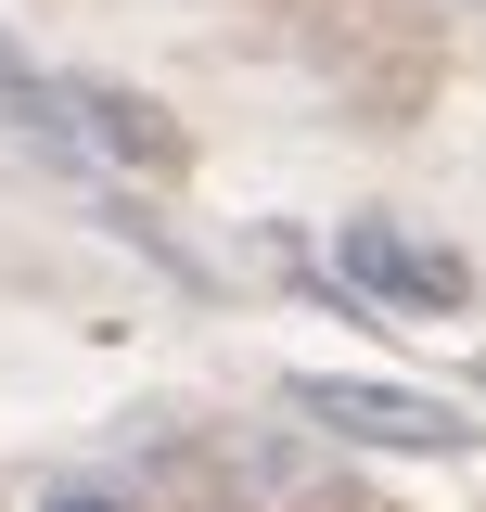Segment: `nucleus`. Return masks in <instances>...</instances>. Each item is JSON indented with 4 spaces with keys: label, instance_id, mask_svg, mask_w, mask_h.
<instances>
[{
    "label": "nucleus",
    "instance_id": "f03ea898",
    "mask_svg": "<svg viewBox=\"0 0 486 512\" xmlns=\"http://www.w3.org/2000/svg\"><path fill=\"white\" fill-rule=\"evenodd\" d=\"M333 269L359 282L371 308H397V320H448L474 295V269L448 244H423V231H397V218H346V231H333Z\"/></svg>",
    "mask_w": 486,
    "mask_h": 512
},
{
    "label": "nucleus",
    "instance_id": "f257e3e1",
    "mask_svg": "<svg viewBox=\"0 0 486 512\" xmlns=\"http://www.w3.org/2000/svg\"><path fill=\"white\" fill-rule=\"evenodd\" d=\"M295 410L346 448H423V461L435 448H474V423L448 397H410V384H371V372H295Z\"/></svg>",
    "mask_w": 486,
    "mask_h": 512
},
{
    "label": "nucleus",
    "instance_id": "39448f33",
    "mask_svg": "<svg viewBox=\"0 0 486 512\" xmlns=\"http://www.w3.org/2000/svg\"><path fill=\"white\" fill-rule=\"evenodd\" d=\"M474 13H486V0H474Z\"/></svg>",
    "mask_w": 486,
    "mask_h": 512
},
{
    "label": "nucleus",
    "instance_id": "7ed1b4c3",
    "mask_svg": "<svg viewBox=\"0 0 486 512\" xmlns=\"http://www.w3.org/2000/svg\"><path fill=\"white\" fill-rule=\"evenodd\" d=\"M52 103L64 141H90L103 167H180V128L154 116V103H128V90H103V77H64V90H39Z\"/></svg>",
    "mask_w": 486,
    "mask_h": 512
},
{
    "label": "nucleus",
    "instance_id": "20e7f679",
    "mask_svg": "<svg viewBox=\"0 0 486 512\" xmlns=\"http://www.w3.org/2000/svg\"><path fill=\"white\" fill-rule=\"evenodd\" d=\"M64 512H90V500H64Z\"/></svg>",
    "mask_w": 486,
    "mask_h": 512
}]
</instances>
